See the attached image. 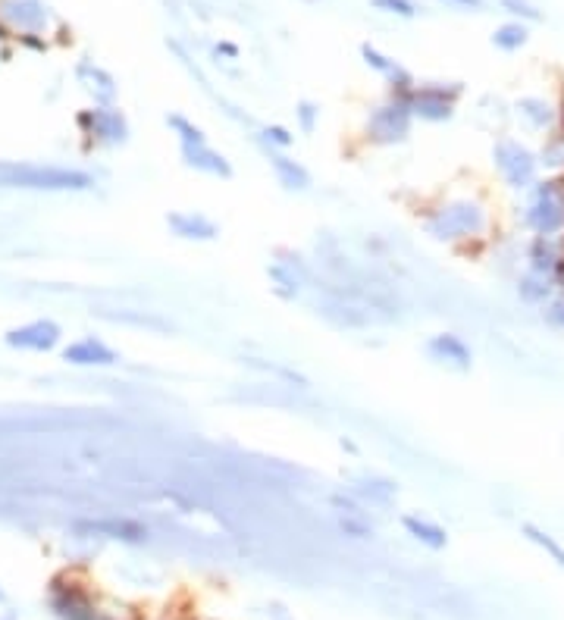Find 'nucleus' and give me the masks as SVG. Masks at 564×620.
<instances>
[{
  "label": "nucleus",
  "mask_w": 564,
  "mask_h": 620,
  "mask_svg": "<svg viewBox=\"0 0 564 620\" xmlns=\"http://www.w3.org/2000/svg\"><path fill=\"white\" fill-rule=\"evenodd\" d=\"M339 527H342V533L351 536V539H370V536H373V527L364 520V514H342V517H339Z\"/></svg>",
  "instance_id": "25"
},
{
  "label": "nucleus",
  "mask_w": 564,
  "mask_h": 620,
  "mask_svg": "<svg viewBox=\"0 0 564 620\" xmlns=\"http://www.w3.org/2000/svg\"><path fill=\"white\" fill-rule=\"evenodd\" d=\"M329 505H333L339 514H364L361 502H358V498H351V495H333V498H329Z\"/></svg>",
  "instance_id": "30"
},
{
  "label": "nucleus",
  "mask_w": 564,
  "mask_h": 620,
  "mask_svg": "<svg viewBox=\"0 0 564 620\" xmlns=\"http://www.w3.org/2000/svg\"><path fill=\"white\" fill-rule=\"evenodd\" d=\"M370 4L376 10H383V13H395V16H405V19H411L417 13L411 0H370Z\"/></svg>",
  "instance_id": "29"
},
{
  "label": "nucleus",
  "mask_w": 564,
  "mask_h": 620,
  "mask_svg": "<svg viewBox=\"0 0 564 620\" xmlns=\"http://www.w3.org/2000/svg\"><path fill=\"white\" fill-rule=\"evenodd\" d=\"M0 185L7 188H44V192H85L94 185L88 173L57 170V166L32 163H0Z\"/></svg>",
  "instance_id": "3"
},
{
  "label": "nucleus",
  "mask_w": 564,
  "mask_h": 620,
  "mask_svg": "<svg viewBox=\"0 0 564 620\" xmlns=\"http://www.w3.org/2000/svg\"><path fill=\"white\" fill-rule=\"evenodd\" d=\"M555 295H558V282L552 276H543L536 270H524L521 276H517V298H521L524 304L543 307Z\"/></svg>",
  "instance_id": "17"
},
{
  "label": "nucleus",
  "mask_w": 564,
  "mask_h": 620,
  "mask_svg": "<svg viewBox=\"0 0 564 620\" xmlns=\"http://www.w3.org/2000/svg\"><path fill=\"white\" fill-rule=\"evenodd\" d=\"M502 7L514 16H524V19H539V10L533 4H527V0H502Z\"/></svg>",
  "instance_id": "31"
},
{
  "label": "nucleus",
  "mask_w": 564,
  "mask_h": 620,
  "mask_svg": "<svg viewBox=\"0 0 564 620\" xmlns=\"http://www.w3.org/2000/svg\"><path fill=\"white\" fill-rule=\"evenodd\" d=\"M402 527L411 539H417L420 545H427V548H445L449 545V533H445L439 523L427 520V517H420V514H405L402 517Z\"/></svg>",
  "instance_id": "18"
},
{
  "label": "nucleus",
  "mask_w": 564,
  "mask_h": 620,
  "mask_svg": "<svg viewBox=\"0 0 564 620\" xmlns=\"http://www.w3.org/2000/svg\"><path fill=\"white\" fill-rule=\"evenodd\" d=\"M517 220L530 235H564V179H536Z\"/></svg>",
  "instance_id": "2"
},
{
  "label": "nucleus",
  "mask_w": 564,
  "mask_h": 620,
  "mask_svg": "<svg viewBox=\"0 0 564 620\" xmlns=\"http://www.w3.org/2000/svg\"><path fill=\"white\" fill-rule=\"evenodd\" d=\"M60 326L54 320H32L26 326H16L7 332V345L22 351H51L60 342Z\"/></svg>",
  "instance_id": "10"
},
{
  "label": "nucleus",
  "mask_w": 564,
  "mask_h": 620,
  "mask_svg": "<svg viewBox=\"0 0 564 620\" xmlns=\"http://www.w3.org/2000/svg\"><path fill=\"white\" fill-rule=\"evenodd\" d=\"M514 113L517 119L530 129V132H552L555 123H558V110L552 101L539 98V94H527V98H521L514 104Z\"/></svg>",
  "instance_id": "15"
},
{
  "label": "nucleus",
  "mask_w": 564,
  "mask_h": 620,
  "mask_svg": "<svg viewBox=\"0 0 564 620\" xmlns=\"http://www.w3.org/2000/svg\"><path fill=\"white\" fill-rule=\"evenodd\" d=\"M0 599H4V592H0Z\"/></svg>",
  "instance_id": "34"
},
{
  "label": "nucleus",
  "mask_w": 564,
  "mask_h": 620,
  "mask_svg": "<svg viewBox=\"0 0 564 620\" xmlns=\"http://www.w3.org/2000/svg\"><path fill=\"white\" fill-rule=\"evenodd\" d=\"M63 361L76 367H113L120 361V354L110 345H104L101 339H79L69 348H63Z\"/></svg>",
  "instance_id": "13"
},
{
  "label": "nucleus",
  "mask_w": 564,
  "mask_h": 620,
  "mask_svg": "<svg viewBox=\"0 0 564 620\" xmlns=\"http://www.w3.org/2000/svg\"><path fill=\"white\" fill-rule=\"evenodd\" d=\"M257 141H261V148H273V151H289L295 135L286 129V126H261L257 129Z\"/></svg>",
  "instance_id": "23"
},
{
  "label": "nucleus",
  "mask_w": 564,
  "mask_h": 620,
  "mask_svg": "<svg viewBox=\"0 0 564 620\" xmlns=\"http://www.w3.org/2000/svg\"><path fill=\"white\" fill-rule=\"evenodd\" d=\"M420 226L439 245H470L489 235L492 213L477 195H452L423 210Z\"/></svg>",
  "instance_id": "1"
},
{
  "label": "nucleus",
  "mask_w": 564,
  "mask_h": 620,
  "mask_svg": "<svg viewBox=\"0 0 564 620\" xmlns=\"http://www.w3.org/2000/svg\"><path fill=\"white\" fill-rule=\"evenodd\" d=\"M492 44H496L499 51H517V47L527 44V29L521 26V22H508V26L496 29V35H492Z\"/></svg>",
  "instance_id": "24"
},
{
  "label": "nucleus",
  "mask_w": 564,
  "mask_h": 620,
  "mask_svg": "<svg viewBox=\"0 0 564 620\" xmlns=\"http://www.w3.org/2000/svg\"><path fill=\"white\" fill-rule=\"evenodd\" d=\"M539 170H549V173H561L564 170V135H549L546 145L539 148Z\"/></svg>",
  "instance_id": "22"
},
{
  "label": "nucleus",
  "mask_w": 564,
  "mask_h": 620,
  "mask_svg": "<svg viewBox=\"0 0 564 620\" xmlns=\"http://www.w3.org/2000/svg\"><path fill=\"white\" fill-rule=\"evenodd\" d=\"M543 320H546L552 329H564V292H558L552 301L543 304Z\"/></svg>",
  "instance_id": "27"
},
{
  "label": "nucleus",
  "mask_w": 564,
  "mask_h": 620,
  "mask_svg": "<svg viewBox=\"0 0 564 620\" xmlns=\"http://www.w3.org/2000/svg\"><path fill=\"white\" fill-rule=\"evenodd\" d=\"M461 85H445V82H430V85H414L408 107L414 119L423 123H449L455 116L458 98H461Z\"/></svg>",
  "instance_id": "6"
},
{
  "label": "nucleus",
  "mask_w": 564,
  "mask_h": 620,
  "mask_svg": "<svg viewBox=\"0 0 564 620\" xmlns=\"http://www.w3.org/2000/svg\"><path fill=\"white\" fill-rule=\"evenodd\" d=\"M492 163L511 192H530L539 179V157L517 138H499L492 145Z\"/></svg>",
  "instance_id": "4"
},
{
  "label": "nucleus",
  "mask_w": 564,
  "mask_h": 620,
  "mask_svg": "<svg viewBox=\"0 0 564 620\" xmlns=\"http://www.w3.org/2000/svg\"><path fill=\"white\" fill-rule=\"evenodd\" d=\"M527 270L552 276L555 282L564 276V235H533L524 251Z\"/></svg>",
  "instance_id": "7"
},
{
  "label": "nucleus",
  "mask_w": 564,
  "mask_h": 620,
  "mask_svg": "<svg viewBox=\"0 0 564 620\" xmlns=\"http://www.w3.org/2000/svg\"><path fill=\"white\" fill-rule=\"evenodd\" d=\"M427 357L433 364L445 370H458V373H467L474 367V351H470V345L461 336H455V332H436V336H430Z\"/></svg>",
  "instance_id": "8"
},
{
  "label": "nucleus",
  "mask_w": 564,
  "mask_h": 620,
  "mask_svg": "<svg viewBox=\"0 0 564 620\" xmlns=\"http://www.w3.org/2000/svg\"><path fill=\"white\" fill-rule=\"evenodd\" d=\"M521 533H524L533 545L543 548V552H546L558 567H564V545H561L552 533H546L543 527H536V523H521Z\"/></svg>",
  "instance_id": "20"
},
{
  "label": "nucleus",
  "mask_w": 564,
  "mask_h": 620,
  "mask_svg": "<svg viewBox=\"0 0 564 620\" xmlns=\"http://www.w3.org/2000/svg\"><path fill=\"white\" fill-rule=\"evenodd\" d=\"M361 54H364L367 66H370V69H376V73H383L386 79H389V76L395 73V69H398V63H395V60L383 57V54L376 51V47H370V44H364V47H361Z\"/></svg>",
  "instance_id": "26"
},
{
  "label": "nucleus",
  "mask_w": 564,
  "mask_h": 620,
  "mask_svg": "<svg viewBox=\"0 0 564 620\" xmlns=\"http://www.w3.org/2000/svg\"><path fill=\"white\" fill-rule=\"evenodd\" d=\"M295 116H298V129H301V132H314V129H317V119H320V107L311 104V101H301L298 110H295Z\"/></svg>",
  "instance_id": "28"
},
{
  "label": "nucleus",
  "mask_w": 564,
  "mask_h": 620,
  "mask_svg": "<svg viewBox=\"0 0 564 620\" xmlns=\"http://www.w3.org/2000/svg\"><path fill=\"white\" fill-rule=\"evenodd\" d=\"M79 533H91V536H104V539H120V542H145L148 539V527L129 517H107V520H82L76 523Z\"/></svg>",
  "instance_id": "11"
},
{
  "label": "nucleus",
  "mask_w": 564,
  "mask_h": 620,
  "mask_svg": "<svg viewBox=\"0 0 564 620\" xmlns=\"http://www.w3.org/2000/svg\"><path fill=\"white\" fill-rule=\"evenodd\" d=\"M452 4H461V7H474V10H477V7H480V0H452Z\"/></svg>",
  "instance_id": "33"
},
{
  "label": "nucleus",
  "mask_w": 564,
  "mask_h": 620,
  "mask_svg": "<svg viewBox=\"0 0 564 620\" xmlns=\"http://www.w3.org/2000/svg\"><path fill=\"white\" fill-rule=\"evenodd\" d=\"M69 620H104V617L91 614V611H73V617H69Z\"/></svg>",
  "instance_id": "32"
},
{
  "label": "nucleus",
  "mask_w": 564,
  "mask_h": 620,
  "mask_svg": "<svg viewBox=\"0 0 564 620\" xmlns=\"http://www.w3.org/2000/svg\"><path fill=\"white\" fill-rule=\"evenodd\" d=\"M79 126L94 138V141H104V145H123L129 138V123L120 110L113 107H98V110H88L79 116Z\"/></svg>",
  "instance_id": "9"
},
{
  "label": "nucleus",
  "mask_w": 564,
  "mask_h": 620,
  "mask_svg": "<svg viewBox=\"0 0 564 620\" xmlns=\"http://www.w3.org/2000/svg\"><path fill=\"white\" fill-rule=\"evenodd\" d=\"M264 154H267V163L273 166V173H276L279 185L286 188V192H308L311 173L304 170L298 160H292L286 151H273V148H264Z\"/></svg>",
  "instance_id": "16"
},
{
  "label": "nucleus",
  "mask_w": 564,
  "mask_h": 620,
  "mask_svg": "<svg viewBox=\"0 0 564 620\" xmlns=\"http://www.w3.org/2000/svg\"><path fill=\"white\" fill-rule=\"evenodd\" d=\"M411 126H414V113H411L408 101L389 98L380 107L370 110L364 138L370 141V145H376V148H392V145H402V141H408Z\"/></svg>",
  "instance_id": "5"
},
{
  "label": "nucleus",
  "mask_w": 564,
  "mask_h": 620,
  "mask_svg": "<svg viewBox=\"0 0 564 620\" xmlns=\"http://www.w3.org/2000/svg\"><path fill=\"white\" fill-rule=\"evenodd\" d=\"M179 151H182V163L188 166V170L214 176V179H232V163L210 145H188Z\"/></svg>",
  "instance_id": "14"
},
{
  "label": "nucleus",
  "mask_w": 564,
  "mask_h": 620,
  "mask_svg": "<svg viewBox=\"0 0 564 620\" xmlns=\"http://www.w3.org/2000/svg\"><path fill=\"white\" fill-rule=\"evenodd\" d=\"M351 483H355V492L361 498H367L370 505H380V508L392 505V498L398 495V486L392 480H386V476H376V473H361Z\"/></svg>",
  "instance_id": "19"
},
{
  "label": "nucleus",
  "mask_w": 564,
  "mask_h": 620,
  "mask_svg": "<svg viewBox=\"0 0 564 620\" xmlns=\"http://www.w3.org/2000/svg\"><path fill=\"white\" fill-rule=\"evenodd\" d=\"M170 229L185 238V242H214V238L220 235V226L204 217L201 210H179V213H170Z\"/></svg>",
  "instance_id": "12"
},
{
  "label": "nucleus",
  "mask_w": 564,
  "mask_h": 620,
  "mask_svg": "<svg viewBox=\"0 0 564 620\" xmlns=\"http://www.w3.org/2000/svg\"><path fill=\"white\" fill-rule=\"evenodd\" d=\"M167 126L176 132V138H179V148H188V145H210L207 135H204V129H201V126H195L192 119L179 116V113L167 116Z\"/></svg>",
  "instance_id": "21"
}]
</instances>
